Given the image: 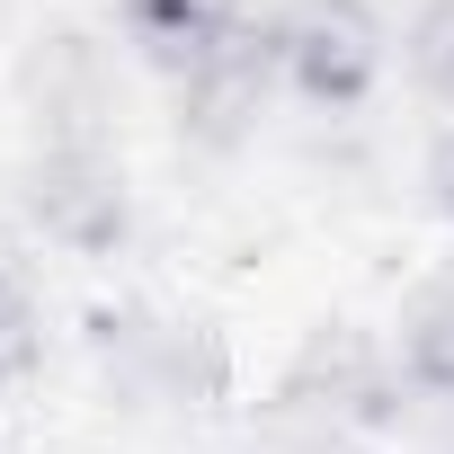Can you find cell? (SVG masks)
Segmentation results:
<instances>
[{"mask_svg": "<svg viewBox=\"0 0 454 454\" xmlns=\"http://www.w3.org/2000/svg\"><path fill=\"white\" fill-rule=\"evenodd\" d=\"M250 454H356L348 436H312V427H268Z\"/></svg>", "mask_w": 454, "mask_h": 454, "instance_id": "8fae6325", "label": "cell"}, {"mask_svg": "<svg viewBox=\"0 0 454 454\" xmlns=\"http://www.w3.org/2000/svg\"><path fill=\"white\" fill-rule=\"evenodd\" d=\"M427 205H436V214L454 223V125H445V134L427 143Z\"/></svg>", "mask_w": 454, "mask_h": 454, "instance_id": "30bf717a", "label": "cell"}, {"mask_svg": "<svg viewBox=\"0 0 454 454\" xmlns=\"http://www.w3.org/2000/svg\"><path fill=\"white\" fill-rule=\"evenodd\" d=\"M19 205L72 259H125L134 241V178L116 143H36L19 169Z\"/></svg>", "mask_w": 454, "mask_h": 454, "instance_id": "3957f363", "label": "cell"}, {"mask_svg": "<svg viewBox=\"0 0 454 454\" xmlns=\"http://www.w3.org/2000/svg\"><path fill=\"white\" fill-rule=\"evenodd\" d=\"M392 365H401L410 410L454 419V268L410 286V303H401V321H392Z\"/></svg>", "mask_w": 454, "mask_h": 454, "instance_id": "ba28073f", "label": "cell"}, {"mask_svg": "<svg viewBox=\"0 0 454 454\" xmlns=\"http://www.w3.org/2000/svg\"><path fill=\"white\" fill-rule=\"evenodd\" d=\"M277 27H286V10H277V19L250 10V27L223 45L214 63H196L187 81H169V125H178V143H196V152H241V143L259 134L268 90H286Z\"/></svg>", "mask_w": 454, "mask_h": 454, "instance_id": "5b68a950", "label": "cell"}, {"mask_svg": "<svg viewBox=\"0 0 454 454\" xmlns=\"http://www.w3.org/2000/svg\"><path fill=\"white\" fill-rule=\"evenodd\" d=\"M277 54H286V90L312 116H356L392 63L374 0H294L277 27Z\"/></svg>", "mask_w": 454, "mask_h": 454, "instance_id": "277c9868", "label": "cell"}, {"mask_svg": "<svg viewBox=\"0 0 454 454\" xmlns=\"http://www.w3.org/2000/svg\"><path fill=\"white\" fill-rule=\"evenodd\" d=\"M445 454H454V445H445Z\"/></svg>", "mask_w": 454, "mask_h": 454, "instance_id": "7c38bea8", "label": "cell"}, {"mask_svg": "<svg viewBox=\"0 0 454 454\" xmlns=\"http://www.w3.org/2000/svg\"><path fill=\"white\" fill-rule=\"evenodd\" d=\"M410 81L436 107H454V0H427V10L410 19Z\"/></svg>", "mask_w": 454, "mask_h": 454, "instance_id": "9c48e42d", "label": "cell"}, {"mask_svg": "<svg viewBox=\"0 0 454 454\" xmlns=\"http://www.w3.org/2000/svg\"><path fill=\"white\" fill-rule=\"evenodd\" d=\"M116 27L160 81H187L250 27V0H116Z\"/></svg>", "mask_w": 454, "mask_h": 454, "instance_id": "52a82bcc", "label": "cell"}, {"mask_svg": "<svg viewBox=\"0 0 454 454\" xmlns=\"http://www.w3.org/2000/svg\"><path fill=\"white\" fill-rule=\"evenodd\" d=\"M27 107H36V143H107L116 116V54L81 27H54L27 54Z\"/></svg>", "mask_w": 454, "mask_h": 454, "instance_id": "8992f818", "label": "cell"}, {"mask_svg": "<svg viewBox=\"0 0 454 454\" xmlns=\"http://www.w3.org/2000/svg\"><path fill=\"white\" fill-rule=\"evenodd\" d=\"M410 419L401 365H392V330L365 321H312L303 348L277 374V427H312V436H392Z\"/></svg>", "mask_w": 454, "mask_h": 454, "instance_id": "7a4b0ae2", "label": "cell"}, {"mask_svg": "<svg viewBox=\"0 0 454 454\" xmlns=\"http://www.w3.org/2000/svg\"><path fill=\"white\" fill-rule=\"evenodd\" d=\"M81 348L125 410H214L232 392V348L214 321H178L160 303H90Z\"/></svg>", "mask_w": 454, "mask_h": 454, "instance_id": "6da1fadb", "label": "cell"}]
</instances>
